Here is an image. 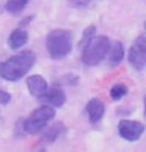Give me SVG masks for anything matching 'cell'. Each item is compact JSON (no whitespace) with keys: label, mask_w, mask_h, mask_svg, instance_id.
<instances>
[{"label":"cell","mask_w":146,"mask_h":152,"mask_svg":"<svg viewBox=\"0 0 146 152\" xmlns=\"http://www.w3.org/2000/svg\"><path fill=\"white\" fill-rule=\"evenodd\" d=\"M36 55L32 50H23L0 63V76L6 80H19L33 68Z\"/></svg>","instance_id":"6da1fadb"},{"label":"cell","mask_w":146,"mask_h":152,"mask_svg":"<svg viewBox=\"0 0 146 152\" xmlns=\"http://www.w3.org/2000/svg\"><path fill=\"white\" fill-rule=\"evenodd\" d=\"M46 48L52 59L60 60L72 50V33L69 30H53L46 40Z\"/></svg>","instance_id":"7a4b0ae2"},{"label":"cell","mask_w":146,"mask_h":152,"mask_svg":"<svg viewBox=\"0 0 146 152\" xmlns=\"http://www.w3.org/2000/svg\"><path fill=\"white\" fill-rule=\"evenodd\" d=\"M109 45H110V40L106 36H97V37L93 36L82 48L83 49V52H82V60H83V63L87 65V66L97 65L108 55Z\"/></svg>","instance_id":"3957f363"},{"label":"cell","mask_w":146,"mask_h":152,"mask_svg":"<svg viewBox=\"0 0 146 152\" xmlns=\"http://www.w3.org/2000/svg\"><path fill=\"white\" fill-rule=\"evenodd\" d=\"M54 118V109L52 106H40L39 109H36L25 121L23 128L27 134L30 135H36L39 134L42 129L46 128V125Z\"/></svg>","instance_id":"277c9868"},{"label":"cell","mask_w":146,"mask_h":152,"mask_svg":"<svg viewBox=\"0 0 146 152\" xmlns=\"http://www.w3.org/2000/svg\"><path fill=\"white\" fill-rule=\"evenodd\" d=\"M118 129H119V135L126 139L129 142H135L137 141L143 131H145V126L143 124L137 122V121H128V119H122L118 125Z\"/></svg>","instance_id":"5b68a950"},{"label":"cell","mask_w":146,"mask_h":152,"mask_svg":"<svg viewBox=\"0 0 146 152\" xmlns=\"http://www.w3.org/2000/svg\"><path fill=\"white\" fill-rule=\"evenodd\" d=\"M129 60L130 65L137 70H143L146 65V43L145 37L139 36L135 43L132 45L130 52H129Z\"/></svg>","instance_id":"8992f818"},{"label":"cell","mask_w":146,"mask_h":152,"mask_svg":"<svg viewBox=\"0 0 146 152\" xmlns=\"http://www.w3.org/2000/svg\"><path fill=\"white\" fill-rule=\"evenodd\" d=\"M27 88H29V92L32 93L33 96L42 98V95L47 89V83H46V80L43 79L42 76L33 75L27 79Z\"/></svg>","instance_id":"52a82bcc"},{"label":"cell","mask_w":146,"mask_h":152,"mask_svg":"<svg viewBox=\"0 0 146 152\" xmlns=\"http://www.w3.org/2000/svg\"><path fill=\"white\" fill-rule=\"evenodd\" d=\"M42 98L46 103H49L52 106H62L65 103V101H66L65 93L59 88H52L49 91L46 89V92L42 95Z\"/></svg>","instance_id":"ba28073f"},{"label":"cell","mask_w":146,"mask_h":152,"mask_svg":"<svg viewBox=\"0 0 146 152\" xmlns=\"http://www.w3.org/2000/svg\"><path fill=\"white\" fill-rule=\"evenodd\" d=\"M103 113H105V103H103V101L94 98V99H92L87 103V115H89V119L93 124H96L97 121H100Z\"/></svg>","instance_id":"9c48e42d"},{"label":"cell","mask_w":146,"mask_h":152,"mask_svg":"<svg viewBox=\"0 0 146 152\" xmlns=\"http://www.w3.org/2000/svg\"><path fill=\"white\" fill-rule=\"evenodd\" d=\"M108 53H109V65L110 66H116L119 65L122 59H123V55H125V50H123V45L120 42H113L109 45V49H108Z\"/></svg>","instance_id":"30bf717a"},{"label":"cell","mask_w":146,"mask_h":152,"mask_svg":"<svg viewBox=\"0 0 146 152\" xmlns=\"http://www.w3.org/2000/svg\"><path fill=\"white\" fill-rule=\"evenodd\" d=\"M27 42V32H26L23 27H17L15 29L10 37H9V46L12 49H19L22 46H25Z\"/></svg>","instance_id":"8fae6325"},{"label":"cell","mask_w":146,"mask_h":152,"mask_svg":"<svg viewBox=\"0 0 146 152\" xmlns=\"http://www.w3.org/2000/svg\"><path fill=\"white\" fill-rule=\"evenodd\" d=\"M63 129H65L63 124L62 122H56L54 125H52L47 129H44V132H43V135H42V142H44V144L54 142L60 136V134L63 132Z\"/></svg>","instance_id":"7c38bea8"},{"label":"cell","mask_w":146,"mask_h":152,"mask_svg":"<svg viewBox=\"0 0 146 152\" xmlns=\"http://www.w3.org/2000/svg\"><path fill=\"white\" fill-rule=\"evenodd\" d=\"M27 3H29V0H7L6 10L9 13H12V15H17L26 7Z\"/></svg>","instance_id":"4fadbf2b"},{"label":"cell","mask_w":146,"mask_h":152,"mask_svg":"<svg viewBox=\"0 0 146 152\" xmlns=\"http://www.w3.org/2000/svg\"><path fill=\"white\" fill-rule=\"evenodd\" d=\"M126 93H128V88H126L123 83H118L110 89V98L113 101H119V99H122Z\"/></svg>","instance_id":"5bb4252c"},{"label":"cell","mask_w":146,"mask_h":152,"mask_svg":"<svg viewBox=\"0 0 146 152\" xmlns=\"http://www.w3.org/2000/svg\"><path fill=\"white\" fill-rule=\"evenodd\" d=\"M94 32H96V29H94V26H89L87 29L85 30V33H83V37H82V40H80V43H79V46L80 48H83L86 43L89 42L92 37L94 36Z\"/></svg>","instance_id":"9a60e30c"},{"label":"cell","mask_w":146,"mask_h":152,"mask_svg":"<svg viewBox=\"0 0 146 152\" xmlns=\"http://www.w3.org/2000/svg\"><path fill=\"white\" fill-rule=\"evenodd\" d=\"M10 102V95L0 89V105H7Z\"/></svg>","instance_id":"2e32d148"},{"label":"cell","mask_w":146,"mask_h":152,"mask_svg":"<svg viewBox=\"0 0 146 152\" xmlns=\"http://www.w3.org/2000/svg\"><path fill=\"white\" fill-rule=\"evenodd\" d=\"M73 6H79V7H83V6H87L92 0H69Z\"/></svg>","instance_id":"e0dca14e"}]
</instances>
